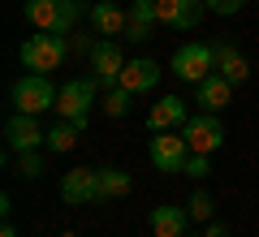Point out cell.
<instances>
[{"mask_svg":"<svg viewBox=\"0 0 259 237\" xmlns=\"http://www.w3.org/2000/svg\"><path fill=\"white\" fill-rule=\"evenodd\" d=\"M69 56V43H65V35H30L26 43H22V52H18V61H22V69H30V73H52V69H61V61Z\"/></svg>","mask_w":259,"mask_h":237,"instance_id":"obj_2","label":"cell"},{"mask_svg":"<svg viewBox=\"0 0 259 237\" xmlns=\"http://www.w3.org/2000/svg\"><path fill=\"white\" fill-rule=\"evenodd\" d=\"M56 86L48 73H22L18 82H13V108L18 112H30V117H39V112L56 108Z\"/></svg>","mask_w":259,"mask_h":237,"instance_id":"obj_3","label":"cell"},{"mask_svg":"<svg viewBox=\"0 0 259 237\" xmlns=\"http://www.w3.org/2000/svg\"><path fill=\"white\" fill-rule=\"evenodd\" d=\"M186 121H190V112H186V100H182V95H164V100H156V104H151V112H147V129H151V134L182 129Z\"/></svg>","mask_w":259,"mask_h":237,"instance_id":"obj_13","label":"cell"},{"mask_svg":"<svg viewBox=\"0 0 259 237\" xmlns=\"http://www.w3.org/2000/svg\"><path fill=\"white\" fill-rule=\"evenodd\" d=\"M203 5H207L212 13H221V18H233V13L242 9V0H203Z\"/></svg>","mask_w":259,"mask_h":237,"instance_id":"obj_25","label":"cell"},{"mask_svg":"<svg viewBox=\"0 0 259 237\" xmlns=\"http://www.w3.org/2000/svg\"><path fill=\"white\" fill-rule=\"evenodd\" d=\"M194 104L203 112H221V108H229L233 104V82L225 78V73H207L203 82L194 86Z\"/></svg>","mask_w":259,"mask_h":237,"instance_id":"obj_14","label":"cell"},{"mask_svg":"<svg viewBox=\"0 0 259 237\" xmlns=\"http://www.w3.org/2000/svg\"><path fill=\"white\" fill-rule=\"evenodd\" d=\"M95 78H74V82H65L61 95H56V112H61V121H74V125L87 129V117H91L95 108Z\"/></svg>","mask_w":259,"mask_h":237,"instance_id":"obj_5","label":"cell"},{"mask_svg":"<svg viewBox=\"0 0 259 237\" xmlns=\"http://www.w3.org/2000/svg\"><path fill=\"white\" fill-rule=\"evenodd\" d=\"M39 173H44L39 151H18V177H39Z\"/></svg>","mask_w":259,"mask_h":237,"instance_id":"obj_23","label":"cell"},{"mask_svg":"<svg viewBox=\"0 0 259 237\" xmlns=\"http://www.w3.org/2000/svg\"><path fill=\"white\" fill-rule=\"evenodd\" d=\"M61 199L69 207H87L100 199V168H69L61 177Z\"/></svg>","mask_w":259,"mask_h":237,"instance_id":"obj_8","label":"cell"},{"mask_svg":"<svg viewBox=\"0 0 259 237\" xmlns=\"http://www.w3.org/2000/svg\"><path fill=\"white\" fill-rule=\"evenodd\" d=\"M0 237H18V228H13L9 220H5V228H0Z\"/></svg>","mask_w":259,"mask_h":237,"instance_id":"obj_27","label":"cell"},{"mask_svg":"<svg viewBox=\"0 0 259 237\" xmlns=\"http://www.w3.org/2000/svg\"><path fill=\"white\" fill-rule=\"evenodd\" d=\"M130 190H134V177L125 168H100V199H125Z\"/></svg>","mask_w":259,"mask_h":237,"instance_id":"obj_19","label":"cell"},{"mask_svg":"<svg viewBox=\"0 0 259 237\" xmlns=\"http://www.w3.org/2000/svg\"><path fill=\"white\" fill-rule=\"evenodd\" d=\"M22 13H26V22L35 30H44V35H69L74 22L82 18V5H78V0H26Z\"/></svg>","mask_w":259,"mask_h":237,"instance_id":"obj_1","label":"cell"},{"mask_svg":"<svg viewBox=\"0 0 259 237\" xmlns=\"http://www.w3.org/2000/svg\"><path fill=\"white\" fill-rule=\"evenodd\" d=\"M182 134H186V143H190L194 155H212L216 147L225 143V125L216 121V112H194L182 125Z\"/></svg>","mask_w":259,"mask_h":237,"instance_id":"obj_6","label":"cell"},{"mask_svg":"<svg viewBox=\"0 0 259 237\" xmlns=\"http://www.w3.org/2000/svg\"><path fill=\"white\" fill-rule=\"evenodd\" d=\"M78 134H82V125H74V121H56V125L48 129V151H56V155L74 151V147H78Z\"/></svg>","mask_w":259,"mask_h":237,"instance_id":"obj_20","label":"cell"},{"mask_svg":"<svg viewBox=\"0 0 259 237\" xmlns=\"http://www.w3.org/2000/svg\"><path fill=\"white\" fill-rule=\"evenodd\" d=\"M91 69H95V82L100 86H117L121 69H125V52H121L117 39H100L91 48Z\"/></svg>","mask_w":259,"mask_h":237,"instance_id":"obj_12","label":"cell"},{"mask_svg":"<svg viewBox=\"0 0 259 237\" xmlns=\"http://www.w3.org/2000/svg\"><path fill=\"white\" fill-rule=\"evenodd\" d=\"M5 143H9V151H39V147H48V134L39 129V121L30 117V112H13L9 125H5Z\"/></svg>","mask_w":259,"mask_h":237,"instance_id":"obj_10","label":"cell"},{"mask_svg":"<svg viewBox=\"0 0 259 237\" xmlns=\"http://www.w3.org/2000/svg\"><path fill=\"white\" fill-rule=\"evenodd\" d=\"M216 73H225L233 86H242V82L250 78V61H246L233 43H216Z\"/></svg>","mask_w":259,"mask_h":237,"instance_id":"obj_18","label":"cell"},{"mask_svg":"<svg viewBox=\"0 0 259 237\" xmlns=\"http://www.w3.org/2000/svg\"><path fill=\"white\" fill-rule=\"evenodd\" d=\"M203 237H229V228H225L221 220H212V224H207V233H203Z\"/></svg>","mask_w":259,"mask_h":237,"instance_id":"obj_26","label":"cell"},{"mask_svg":"<svg viewBox=\"0 0 259 237\" xmlns=\"http://www.w3.org/2000/svg\"><path fill=\"white\" fill-rule=\"evenodd\" d=\"M186 211H190V220H212L216 203H212V194H207V190H194L190 203H186Z\"/></svg>","mask_w":259,"mask_h":237,"instance_id":"obj_21","label":"cell"},{"mask_svg":"<svg viewBox=\"0 0 259 237\" xmlns=\"http://www.w3.org/2000/svg\"><path fill=\"white\" fill-rule=\"evenodd\" d=\"M125 22H130V13L121 9L117 0H100V5L91 9V30H95V35H104V39L125 35Z\"/></svg>","mask_w":259,"mask_h":237,"instance_id":"obj_16","label":"cell"},{"mask_svg":"<svg viewBox=\"0 0 259 237\" xmlns=\"http://www.w3.org/2000/svg\"><path fill=\"white\" fill-rule=\"evenodd\" d=\"M182 173H186V177H194V181H203V177H207V155H194V151H190V160H186Z\"/></svg>","mask_w":259,"mask_h":237,"instance_id":"obj_24","label":"cell"},{"mask_svg":"<svg viewBox=\"0 0 259 237\" xmlns=\"http://www.w3.org/2000/svg\"><path fill=\"white\" fill-rule=\"evenodd\" d=\"M203 13H207L203 0H156L160 26H173V30H194L203 22Z\"/></svg>","mask_w":259,"mask_h":237,"instance_id":"obj_9","label":"cell"},{"mask_svg":"<svg viewBox=\"0 0 259 237\" xmlns=\"http://www.w3.org/2000/svg\"><path fill=\"white\" fill-rule=\"evenodd\" d=\"M186 160H190V143H186V134L164 129V134L151 138V164H156L160 173H182Z\"/></svg>","mask_w":259,"mask_h":237,"instance_id":"obj_7","label":"cell"},{"mask_svg":"<svg viewBox=\"0 0 259 237\" xmlns=\"http://www.w3.org/2000/svg\"><path fill=\"white\" fill-rule=\"evenodd\" d=\"M168 69L182 78V82L199 86L207 73H216V43H182L173 52V65Z\"/></svg>","mask_w":259,"mask_h":237,"instance_id":"obj_4","label":"cell"},{"mask_svg":"<svg viewBox=\"0 0 259 237\" xmlns=\"http://www.w3.org/2000/svg\"><path fill=\"white\" fill-rule=\"evenodd\" d=\"M104 112H108V117H125V112H130V91H125V86H108V95H104Z\"/></svg>","mask_w":259,"mask_h":237,"instance_id":"obj_22","label":"cell"},{"mask_svg":"<svg viewBox=\"0 0 259 237\" xmlns=\"http://www.w3.org/2000/svg\"><path fill=\"white\" fill-rule=\"evenodd\" d=\"M186 224H190V211L173 207V203H160L151 211V233L156 237H186Z\"/></svg>","mask_w":259,"mask_h":237,"instance_id":"obj_17","label":"cell"},{"mask_svg":"<svg viewBox=\"0 0 259 237\" xmlns=\"http://www.w3.org/2000/svg\"><path fill=\"white\" fill-rule=\"evenodd\" d=\"M194 237H199V233H194Z\"/></svg>","mask_w":259,"mask_h":237,"instance_id":"obj_28","label":"cell"},{"mask_svg":"<svg viewBox=\"0 0 259 237\" xmlns=\"http://www.w3.org/2000/svg\"><path fill=\"white\" fill-rule=\"evenodd\" d=\"M156 26H160V18H156V0H130V22H125L130 43H147Z\"/></svg>","mask_w":259,"mask_h":237,"instance_id":"obj_15","label":"cell"},{"mask_svg":"<svg viewBox=\"0 0 259 237\" xmlns=\"http://www.w3.org/2000/svg\"><path fill=\"white\" fill-rule=\"evenodd\" d=\"M160 61H151V56H134V61H125V69H121L117 86H125L130 95H147L160 86Z\"/></svg>","mask_w":259,"mask_h":237,"instance_id":"obj_11","label":"cell"}]
</instances>
